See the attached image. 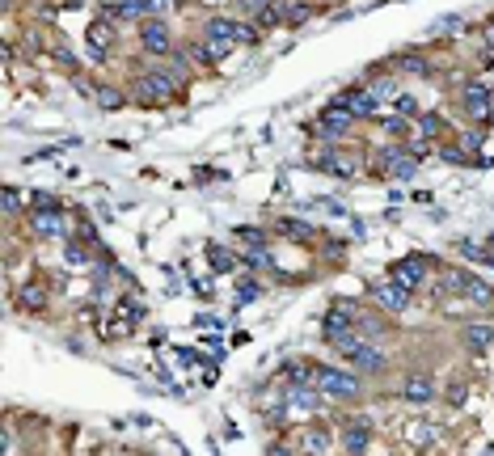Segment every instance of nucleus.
Returning <instances> with one entry per match:
<instances>
[{
    "label": "nucleus",
    "mask_w": 494,
    "mask_h": 456,
    "mask_svg": "<svg viewBox=\"0 0 494 456\" xmlns=\"http://www.w3.org/2000/svg\"><path fill=\"white\" fill-rule=\"evenodd\" d=\"M347 364H351L355 372H364V376H381V372L389 368V355H385V347H381L376 338H364V343L347 355Z\"/></svg>",
    "instance_id": "nucleus-7"
},
{
    "label": "nucleus",
    "mask_w": 494,
    "mask_h": 456,
    "mask_svg": "<svg viewBox=\"0 0 494 456\" xmlns=\"http://www.w3.org/2000/svg\"><path fill=\"white\" fill-rule=\"evenodd\" d=\"M436 152H440V161H448V165H465V161H469V152H465L461 144H440Z\"/></svg>",
    "instance_id": "nucleus-28"
},
{
    "label": "nucleus",
    "mask_w": 494,
    "mask_h": 456,
    "mask_svg": "<svg viewBox=\"0 0 494 456\" xmlns=\"http://www.w3.org/2000/svg\"><path fill=\"white\" fill-rule=\"evenodd\" d=\"M461 343H465V351H474V355L490 351L494 347V326L490 321H469V326L461 330Z\"/></svg>",
    "instance_id": "nucleus-14"
},
{
    "label": "nucleus",
    "mask_w": 494,
    "mask_h": 456,
    "mask_svg": "<svg viewBox=\"0 0 494 456\" xmlns=\"http://www.w3.org/2000/svg\"><path fill=\"white\" fill-rule=\"evenodd\" d=\"M355 123H359V118H355V114H351L347 106H338V101H330V106H326V110L317 114V123H313V131H317V135H321L326 144H342V140H347V135L355 131Z\"/></svg>",
    "instance_id": "nucleus-3"
},
{
    "label": "nucleus",
    "mask_w": 494,
    "mask_h": 456,
    "mask_svg": "<svg viewBox=\"0 0 494 456\" xmlns=\"http://www.w3.org/2000/svg\"><path fill=\"white\" fill-rule=\"evenodd\" d=\"M173 4H178V0H148V13H152V17H165V13H173Z\"/></svg>",
    "instance_id": "nucleus-39"
},
{
    "label": "nucleus",
    "mask_w": 494,
    "mask_h": 456,
    "mask_svg": "<svg viewBox=\"0 0 494 456\" xmlns=\"http://www.w3.org/2000/svg\"><path fill=\"white\" fill-rule=\"evenodd\" d=\"M334 101H338V106H347L355 118H376V114H381V97H376L372 89H364V85H351V89H342Z\"/></svg>",
    "instance_id": "nucleus-9"
},
{
    "label": "nucleus",
    "mask_w": 494,
    "mask_h": 456,
    "mask_svg": "<svg viewBox=\"0 0 494 456\" xmlns=\"http://www.w3.org/2000/svg\"><path fill=\"white\" fill-rule=\"evenodd\" d=\"M419 127H423L427 135H444V118H440V114H427V110H423V114H419Z\"/></svg>",
    "instance_id": "nucleus-33"
},
{
    "label": "nucleus",
    "mask_w": 494,
    "mask_h": 456,
    "mask_svg": "<svg viewBox=\"0 0 494 456\" xmlns=\"http://www.w3.org/2000/svg\"><path fill=\"white\" fill-rule=\"evenodd\" d=\"M355 330H359V334H364V338H376V343H381V338H385V334H389V326H385V321H381V317H376V313H368V309H364V317H359V321H355Z\"/></svg>",
    "instance_id": "nucleus-22"
},
{
    "label": "nucleus",
    "mask_w": 494,
    "mask_h": 456,
    "mask_svg": "<svg viewBox=\"0 0 494 456\" xmlns=\"http://www.w3.org/2000/svg\"><path fill=\"white\" fill-rule=\"evenodd\" d=\"M17 211H21V190H17V186H4V216L13 220Z\"/></svg>",
    "instance_id": "nucleus-34"
},
{
    "label": "nucleus",
    "mask_w": 494,
    "mask_h": 456,
    "mask_svg": "<svg viewBox=\"0 0 494 456\" xmlns=\"http://www.w3.org/2000/svg\"><path fill=\"white\" fill-rule=\"evenodd\" d=\"M266 452H271V456H283V452H296V448H292L288 440H271V444H266Z\"/></svg>",
    "instance_id": "nucleus-40"
},
{
    "label": "nucleus",
    "mask_w": 494,
    "mask_h": 456,
    "mask_svg": "<svg viewBox=\"0 0 494 456\" xmlns=\"http://www.w3.org/2000/svg\"><path fill=\"white\" fill-rule=\"evenodd\" d=\"M372 93H376V97H389V93L397 97V80H393L389 72H372Z\"/></svg>",
    "instance_id": "nucleus-27"
},
{
    "label": "nucleus",
    "mask_w": 494,
    "mask_h": 456,
    "mask_svg": "<svg viewBox=\"0 0 494 456\" xmlns=\"http://www.w3.org/2000/svg\"><path fill=\"white\" fill-rule=\"evenodd\" d=\"M178 76H173V68H148V72H140L135 76V85H131V97L135 101H144V106H165V101H173L178 97Z\"/></svg>",
    "instance_id": "nucleus-1"
},
{
    "label": "nucleus",
    "mask_w": 494,
    "mask_h": 456,
    "mask_svg": "<svg viewBox=\"0 0 494 456\" xmlns=\"http://www.w3.org/2000/svg\"><path fill=\"white\" fill-rule=\"evenodd\" d=\"M313 385L326 393V402H355L364 393V372H347V368H313Z\"/></svg>",
    "instance_id": "nucleus-2"
},
{
    "label": "nucleus",
    "mask_w": 494,
    "mask_h": 456,
    "mask_svg": "<svg viewBox=\"0 0 494 456\" xmlns=\"http://www.w3.org/2000/svg\"><path fill=\"white\" fill-rule=\"evenodd\" d=\"M372 448V423L368 419H355V423H347V431H342V452H368Z\"/></svg>",
    "instance_id": "nucleus-15"
},
{
    "label": "nucleus",
    "mask_w": 494,
    "mask_h": 456,
    "mask_svg": "<svg viewBox=\"0 0 494 456\" xmlns=\"http://www.w3.org/2000/svg\"><path fill=\"white\" fill-rule=\"evenodd\" d=\"M203 38H216V42H241V21H237V17H207Z\"/></svg>",
    "instance_id": "nucleus-16"
},
{
    "label": "nucleus",
    "mask_w": 494,
    "mask_h": 456,
    "mask_svg": "<svg viewBox=\"0 0 494 456\" xmlns=\"http://www.w3.org/2000/svg\"><path fill=\"white\" fill-rule=\"evenodd\" d=\"M30 233H34V237H47V241H68V233H72L68 211H63V207L30 211Z\"/></svg>",
    "instance_id": "nucleus-4"
},
{
    "label": "nucleus",
    "mask_w": 494,
    "mask_h": 456,
    "mask_svg": "<svg viewBox=\"0 0 494 456\" xmlns=\"http://www.w3.org/2000/svg\"><path fill=\"white\" fill-rule=\"evenodd\" d=\"M317 169L338 173L342 182H355V178H359V169H364V156H359V152H347V148H338V144H330V152H326V156H317Z\"/></svg>",
    "instance_id": "nucleus-6"
},
{
    "label": "nucleus",
    "mask_w": 494,
    "mask_h": 456,
    "mask_svg": "<svg viewBox=\"0 0 494 456\" xmlns=\"http://www.w3.org/2000/svg\"><path fill=\"white\" fill-rule=\"evenodd\" d=\"M266 4H271V0H233V8H237V13H254V17H258Z\"/></svg>",
    "instance_id": "nucleus-37"
},
{
    "label": "nucleus",
    "mask_w": 494,
    "mask_h": 456,
    "mask_svg": "<svg viewBox=\"0 0 494 456\" xmlns=\"http://www.w3.org/2000/svg\"><path fill=\"white\" fill-rule=\"evenodd\" d=\"M296 444H300V452H330L334 448V436L326 427H300Z\"/></svg>",
    "instance_id": "nucleus-18"
},
{
    "label": "nucleus",
    "mask_w": 494,
    "mask_h": 456,
    "mask_svg": "<svg viewBox=\"0 0 494 456\" xmlns=\"http://www.w3.org/2000/svg\"><path fill=\"white\" fill-rule=\"evenodd\" d=\"M393 68H397L402 76H419V80H431V76H436V63H431L423 51H397V55H393Z\"/></svg>",
    "instance_id": "nucleus-13"
},
{
    "label": "nucleus",
    "mask_w": 494,
    "mask_h": 456,
    "mask_svg": "<svg viewBox=\"0 0 494 456\" xmlns=\"http://www.w3.org/2000/svg\"><path fill=\"white\" fill-rule=\"evenodd\" d=\"M385 131L389 135H410V114H389L385 118Z\"/></svg>",
    "instance_id": "nucleus-30"
},
{
    "label": "nucleus",
    "mask_w": 494,
    "mask_h": 456,
    "mask_svg": "<svg viewBox=\"0 0 494 456\" xmlns=\"http://www.w3.org/2000/svg\"><path fill=\"white\" fill-rule=\"evenodd\" d=\"M436 393H440V385H436V376H427V372H410V376L402 381V402H410V406H431Z\"/></svg>",
    "instance_id": "nucleus-12"
},
{
    "label": "nucleus",
    "mask_w": 494,
    "mask_h": 456,
    "mask_svg": "<svg viewBox=\"0 0 494 456\" xmlns=\"http://www.w3.org/2000/svg\"><path fill=\"white\" fill-rule=\"evenodd\" d=\"M207 262L220 271V275H228V271H237V254H228L224 245H207Z\"/></svg>",
    "instance_id": "nucleus-23"
},
{
    "label": "nucleus",
    "mask_w": 494,
    "mask_h": 456,
    "mask_svg": "<svg viewBox=\"0 0 494 456\" xmlns=\"http://www.w3.org/2000/svg\"><path fill=\"white\" fill-rule=\"evenodd\" d=\"M469 304H482V309H490L494 304V288L486 279H478V275H469V283H465V292H461Z\"/></svg>",
    "instance_id": "nucleus-19"
},
{
    "label": "nucleus",
    "mask_w": 494,
    "mask_h": 456,
    "mask_svg": "<svg viewBox=\"0 0 494 456\" xmlns=\"http://www.w3.org/2000/svg\"><path fill=\"white\" fill-rule=\"evenodd\" d=\"M465 398H469V381H465V376H448L444 402H448V406H465Z\"/></svg>",
    "instance_id": "nucleus-24"
},
{
    "label": "nucleus",
    "mask_w": 494,
    "mask_h": 456,
    "mask_svg": "<svg viewBox=\"0 0 494 456\" xmlns=\"http://www.w3.org/2000/svg\"><path fill=\"white\" fill-rule=\"evenodd\" d=\"M93 101H97L101 110H110V114H114V110H123V106H127V93H123V89H114V85H93Z\"/></svg>",
    "instance_id": "nucleus-20"
},
{
    "label": "nucleus",
    "mask_w": 494,
    "mask_h": 456,
    "mask_svg": "<svg viewBox=\"0 0 494 456\" xmlns=\"http://www.w3.org/2000/svg\"><path fill=\"white\" fill-rule=\"evenodd\" d=\"M47 300H51V292H47V283H42V279H30V283L17 292V304H21V309H30V313H42V309H47Z\"/></svg>",
    "instance_id": "nucleus-17"
},
{
    "label": "nucleus",
    "mask_w": 494,
    "mask_h": 456,
    "mask_svg": "<svg viewBox=\"0 0 494 456\" xmlns=\"http://www.w3.org/2000/svg\"><path fill=\"white\" fill-rule=\"evenodd\" d=\"M140 42H144V51H148V55L165 59V55L173 51V34H169V21H165V17H144V21H140Z\"/></svg>",
    "instance_id": "nucleus-5"
},
{
    "label": "nucleus",
    "mask_w": 494,
    "mask_h": 456,
    "mask_svg": "<svg viewBox=\"0 0 494 456\" xmlns=\"http://www.w3.org/2000/svg\"><path fill=\"white\" fill-rule=\"evenodd\" d=\"M233 237L245 241V245H266V233L262 228H233Z\"/></svg>",
    "instance_id": "nucleus-35"
},
{
    "label": "nucleus",
    "mask_w": 494,
    "mask_h": 456,
    "mask_svg": "<svg viewBox=\"0 0 494 456\" xmlns=\"http://www.w3.org/2000/svg\"><path fill=\"white\" fill-rule=\"evenodd\" d=\"M368 296H372L385 313H402V309L410 304V288H402L397 279H376V283L368 288Z\"/></svg>",
    "instance_id": "nucleus-11"
},
{
    "label": "nucleus",
    "mask_w": 494,
    "mask_h": 456,
    "mask_svg": "<svg viewBox=\"0 0 494 456\" xmlns=\"http://www.w3.org/2000/svg\"><path fill=\"white\" fill-rule=\"evenodd\" d=\"M279 233H288L292 241H313V237H317L304 220H279Z\"/></svg>",
    "instance_id": "nucleus-25"
},
{
    "label": "nucleus",
    "mask_w": 494,
    "mask_h": 456,
    "mask_svg": "<svg viewBox=\"0 0 494 456\" xmlns=\"http://www.w3.org/2000/svg\"><path fill=\"white\" fill-rule=\"evenodd\" d=\"M427 275H431V258H427V254H406V258L389 271V279H397V283H402V288H410V292H414V288H423V279H427Z\"/></svg>",
    "instance_id": "nucleus-10"
},
{
    "label": "nucleus",
    "mask_w": 494,
    "mask_h": 456,
    "mask_svg": "<svg viewBox=\"0 0 494 456\" xmlns=\"http://www.w3.org/2000/svg\"><path fill=\"white\" fill-rule=\"evenodd\" d=\"M457 144H461V148H465V152H469V156H474V152H478V148H482V144H486V131H482V127H478V131H465V135H461V140H457Z\"/></svg>",
    "instance_id": "nucleus-31"
},
{
    "label": "nucleus",
    "mask_w": 494,
    "mask_h": 456,
    "mask_svg": "<svg viewBox=\"0 0 494 456\" xmlns=\"http://www.w3.org/2000/svg\"><path fill=\"white\" fill-rule=\"evenodd\" d=\"M334 309H338V313H347L351 321H359V317H364V304H359V300H351V296H338V300H334Z\"/></svg>",
    "instance_id": "nucleus-32"
},
{
    "label": "nucleus",
    "mask_w": 494,
    "mask_h": 456,
    "mask_svg": "<svg viewBox=\"0 0 494 456\" xmlns=\"http://www.w3.org/2000/svg\"><path fill=\"white\" fill-rule=\"evenodd\" d=\"M461 101H465V114H469L478 127H486V123H490V85H486V80L469 76V80H465Z\"/></svg>",
    "instance_id": "nucleus-8"
},
{
    "label": "nucleus",
    "mask_w": 494,
    "mask_h": 456,
    "mask_svg": "<svg viewBox=\"0 0 494 456\" xmlns=\"http://www.w3.org/2000/svg\"><path fill=\"white\" fill-rule=\"evenodd\" d=\"M118 13H123V17H144V13H148V0H123Z\"/></svg>",
    "instance_id": "nucleus-36"
},
{
    "label": "nucleus",
    "mask_w": 494,
    "mask_h": 456,
    "mask_svg": "<svg viewBox=\"0 0 494 456\" xmlns=\"http://www.w3.org/2000/svg\"><path fill=\"white\" fill-rule=\"evenodd\" d=\"M258 292H262V283H254V279H241V283H237V296H241V300H254Z\"/></svg>",
    "instance_id": "nucleus-38"
},
{
    "label": "nucleus",
    "mask_w": 494,
    "mask_h": 456,
    "mask_svg": "<svg viewBox=\"0 0 494 456\" xmlns=\"http://www.w3.org/2000/svg\"><path fill=\"white\" fill-rule=\"evenodd\" d=\"M406 440H410L414 448H427V444L436 440V427H431V423H414V427L406 431Z\"/></svg>",
    "instance_id": "nucleus-26"
},
{
    "label": "nucleus",
    "mask_w": 494,
    "mask_h": 456,
    "mask_svg": "<svg viewBox=\"0 0 494 456\" xmlns=\"http://www.w3.org/2000/svg\"><path fill=\"white\" fill-rule=\"evenodd\" d=\"M393 110H397V114H410V118H419V114H423V110H419V101H414L410 93H397V97H393Z\"/></svg>",
    "instance_id": "nucleus-29"
},
{
    "label": "nucleus",
    "mask_w": 494,
    "mask_h": 456,
    "mask_svg": "<svg viewBox=\"0 0 494 456\" xmlns=\"http://www.w3.org/2000/svg\"><path fill=\"white\" fill-rule=\"evenodd\" d=\"M279 8H283V25H300V21L313 17V4L309 0H283Z\"/></svg>",
    "instance_id": "nucleus-21"
}]
</instances>
